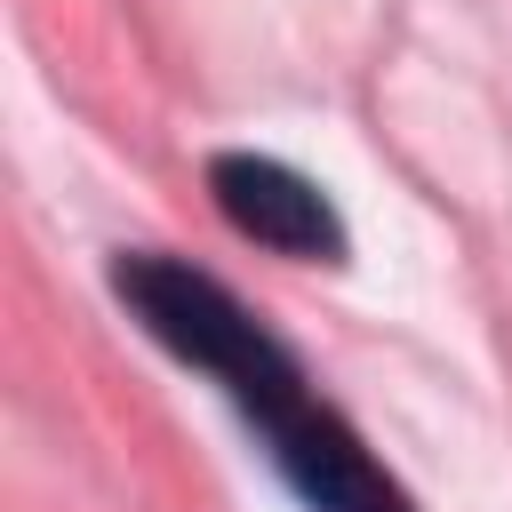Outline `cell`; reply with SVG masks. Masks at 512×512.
<instances>
[{"mask_svg": "<svg viewBox=\"0 0 512 512\" xmlns=\"http://www.w3.org/2000/svg\"><path fill=\"white\" fill-rule=\"evenodd\" d=\"M112 296L160 352L200 368L248 416V432L264 440L272 472L296 488L304 512H416L408 488L368 456V440L320 400L304 360L224 280H208L184 256H160V248H120L112 256Z\"/></svg>", "mask_w": 512, "mask_h": 512, "instance_id": "obj_1", "label": "cell"}, {"mask_svg": "<svg viewBox=\"0 0 512 512\" xmlns=\"http://www.w3.org/2000/svg\"><path fill=\"white\" fill-rule=\"evenodd\" d=\"M208 200L240 240H256L288 264H344L352 256V232H344L336 200L272 152H216L208 160Z\"/></svg>", "mask_w": 512, "mask_h": 512, "instance_id": "obj_2", "label": "cell"}]
</instances>
